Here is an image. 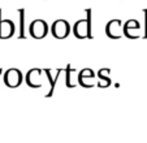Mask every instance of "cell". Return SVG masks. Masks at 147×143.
I'll list each match as a JSON object with an SVG mask.
<instances>
[{
  "label": "cell",
  "instance_id": "7c38bea8",
  "mask_svg": "<svg viewBox=\"0 0 147 143\" xmlns=\"http://www.w3.org/2000/svg\"><path fill=\"white\" fill-rule=\"evenodd\" d=\"M18 14H20V39H25L26 34H25V9L20 8L18 9Z\"/></svg>",
  "mask_w": 147,
  "mask_h": 143
},
{
  "label": "cell",
  "instance_id": "9c48e42d",
  "mask_svg": "<svg viewBox=\"0 0 147 143\" xmlns=\"http://www.w3.org/2000/svg\"><path fill=\"white\" fill-rule=\"evenodd\" d=\"M16 26L12 20H1V9H0V39H8L14 34Z\"/></svg>",
  "mask_w": 147,
  "mask_h": 143
},
{
  "label": "cell",
  "instance_id": "ba28073f",
  "mask_svg": "<svg viewBox=\"0 0 147 143\" xmlns=\"http://www.w3.org/2000/svg\"><path fill=\"white\" fill-rule=\"evenodd\" d=\"M43 72L42 69H31V70H29V73L26 74V83H28L29 87L31 88H39L43 86V78H42V76H43Z\"/></svg>",
  "mask_w": 147,
  "mask_h": 143
},
{
  "label": "cell",
  "instance_id": "7a4b0ae2",
  "mask_svg": "<svg viewBox=\"0 0 147 143\" xmlns=\"http://www.w3.org/2000/svg\"><path fill=\"white\" fill-rule=\"evenodd\" d=\"M29 34L34 39H43L48 34V25L45 20H34L29 26Z\"/></svg>",
  "mask_w": 147,
  "mask_h": 143
},
{
  "label": "cell",
  "instance_id": "30bf717a",
  "mask_svg": "<svg viewBox=\"0 0 147 143\" xmlns=\"http://www.w3.org/2000/svg\"><path fill=\"white\" fill-rule=\"evenodd\" d=\"M98 77H99V81H98V87L103 88V87H108L111 85V78H109V69H100L99 73H98Z\"/></svg>",
  "mask_w": 147,
  "mask_h": 143
},
{
  "label": "cell",
  "instance_id": "5b68a950",
  "mask_svg": "<svg viewBox=\"0 0 147 143\" xmlns=\"http://www.w3.org/2000/svg\"><path fill=\"white\" fill-rule=\"evenodd\" d=\"M4 83L11 88L18 87L22 83V73H21V70H18L16 68L8 69L4 73Z\"/></svg>",
  "mask_w": 147,
  "mask_h": 143
},
{
  "label": "cell",
  "instance_id": "9a60e30c",
  "mask_svg": "<svg viewBox=\"0 0 147 143\" xmlns=\"http://www.w3.org/2000/svg\"><path fill=\"white\" fill-rule=\"evenodd\" d=\"M0 70H1V69H0Z\"/></svg>",
  "mask_w": 147,
  "mask_h": 143
},
{
  "label": "cell",
  "instance_id": "52a82bcc",
  "mask_svg": "<svg viewBox=\"0 0 147 143\" xmlns=\"http://www.w3.org/2000/svg\"><path fill=\"white\" fill-rule=\"evenodd\" d=\"M98 82H95V73L94 70H91L90 68H86L80 72L78 74V85H81L85 88H91L96 85Z\"/></svg>",
  "mask_w": 147,
  "mask_h": 143
},
{
  "label": "cell",
  "instance_id": "5bb4252c",
  "mask_svg": "<svg viewBox=\"0 0 147 143\" xmlns=\"http://www.w3.org/2000/svg\"><path fill=\"white\" fill-rule=\"evenodd\" d=\"M143 14H144V34H143V38H147V8L143 9Z\"/></svg>",
  "mask_w": 147,
  "mask_h": 143
},
{
  "label": "cell",
  "instance_id": "6da1fadb",
  "mask_svg": "<svg viewBox=\"0 0 147 143\" xmlns=\"http://www.w3.org/2000/svg\"><path fill=\"white\" fill-rule=\"evenodd\" d=\"M86 18L78 20L73 26V34L76 38L78 39H92V34H91V24H92V11L90 8H87L86 11Z\"/></svg>",
  "mask_w": 147,
  "mask_h": 143
},
{
  "label": "cell",
  "instance_id": "277c9868",
  "mask_svg": "<svg viewBox=\"0 0 147 143\" xmlns=\"http://www.w3.org/2000/svg\"><path fill=\"white\" fill-rule=\"evenodd\" d=\"M106 34L111 39H120L124 35V28H122V21L119 18L111 20L106 25Z\"/></svg>",
  "mask_w": 147,
  "mask_h": 143
},
{
  "label": "cell",
  "instance_id": "4fadbf2b",
  "mask_svg": "<svg viewBox=\"0 0 147 143\" xmlns=\"http://www.w3.org/2000/svg\"><path fill=\"white\" fill-rule=\"evenodd\" d=\"M74 72V69H72V66L68 65L65 69V83H67V87L73 88L74 87V83H72V73Z\"/></svg>",
  "mask_w": 147,
  "mask_h": 143
},
{
  "label": "cell",
  "instance_id": "8fae6325",
  "mask_svg": "<svg viewBox=\"0 0 147 143\" xmlns=\"http://www.w3.org/2000/svg\"><path fill=\"white\" fill-rule=\"evenodd\" d=\"M61 72H63V69H57V73H56V77L53 78V81H52V77H51V72H50V69H45V73H46V76H47V78L50 81V88H48V92L46 94V96L47 98H50L51 95L53 94V90H55V86H56V82H57V78L60 77V74H61Z\"/></svg>",
  "mask_w": 147,
  "mask_h": 143
},
{
  "label": "cell",
  "instance_id": "3957f363",
  "mask_svg": "<svg viewBox=\"0 0 147 143\" xmlns=\"http://www.w3.org/2000/svg\"><path fill=\"white\" fill-rule=\"evenodd\" d=\"M51 31L56 39H65L70 34V25L65 20H56L52 24Z\"/></svg>",
  "mask_w": 147,
  "mask_h": 143
},
{
  "label": "cell",
  "instance_id": "8992f818",
  "mask_svg": "<svg viewBox=\"0 0 147 143\" xmlns=\"http://www.w3.org/2000/svg\"><path fill=\"white\" fill-rule=\"evenodd\" d=\"M124 35L129 39L141 38V24L134 18L128 20L124 25Z\"/></svg>",
  "mask_w": 147,
  "mask_h": 143
}]
</instances>
